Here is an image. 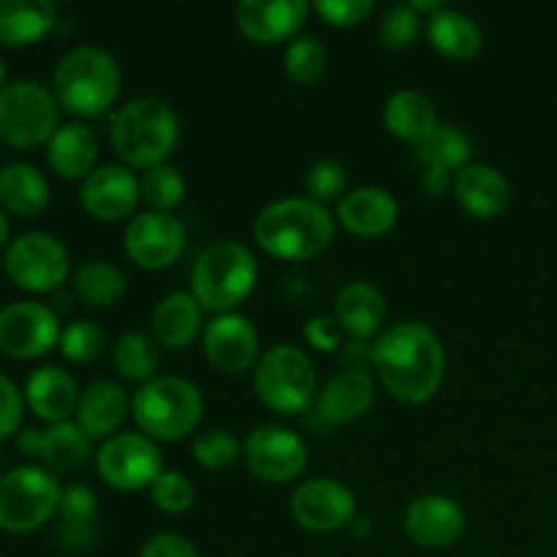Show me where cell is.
Instances as JSON below:
<instances>
[{"label": "cell", "mask_w": 557, "mask_h": 557, "mask_svg": "<svg viewBox=\"0 0 557 557\" xmlns=\"http://www.w3.org/2000/svg\"><path fill=\"white\" fill-rule=\"evenodd\" d=\"M60 128V103L47 85L14 79L0 90V139L11 147H38Z\"/></svg>", "instance_id": "obj_8"}, {"label": "cell", "mask_w": 557, "mask_h": 557, "mask_svg": "<svg viewBox=\"0 0 557 557\" xmlns=\"http://www.w3.org/2000/svg\"><path fill=\"white\" fill-rule=\"evenodd\" d=\"M98 476L114 490L136 493L150 490L152 482L163 473V457L158 441L145 433H117L101 444L96 451Z\"/></svg>", "instance_id": "obj_11"}, {"label": "cell", "mask_w": 557, "mask_h": 557, "mask_svg": "<svg viewBox=\"0 0 557 557\" xmlns=\"http://www.w3.org/2000/svg\"><path fill=\"white\" fill-rule=\"evenodd\" d=\"M79 386H76L74 375L65 373L58 364H44L36 368L25 381V400L33 408L36 417L44 422L58 424L69 422L71 413H76L79 406Z\"/></svg>", "instance_id": "obj_25"}, {"label": "cell", "mask_w": 557, "mask_h": 557, "mask_svg": "<svg viewBox=\"0 0 557 557\" xmlns=\"http://www.w3.org/2000/svg\"><path fill=\"white\" fill-rule=\"evenodd\" d=\"M424 16L411 3H395L384 11L379 22V38L386 49L406 52L422 36Z\"/></svg>", "instance_id": "obj_40"}, {"label": "cell", "mask_w": 557, "mask_h": 557, "mask_svg": "<svg viewBox=\"0 0 557 557\" xmlns=\"http://www.w3.org/2000/svg\"><path fill=\"white\" fill-rule=\"evenodd\" d=\"M308 0H239L234 5V20L239 33L253 44L294 41L308 20Z\"/></svg>", "instance_id": "obj_19"}, {"label": "cell", "mask_w": 557, "mask_h": 557, "mask_svg": "<svg viewBox=\"0 0 557 557\" xmlns=\"http://www.w3.org/2000/svg\"><path fill=\"white\" fill-rule=\"evenodd\" d=\"M63 487L41 466H16L0 476V528L30 533L58 515Z\"/></svg>", "instance_id": "obj_9"}, {"label": "cell", "mask_w": 557, "mask_h": 557, "mask_svg": "<svg viewBox=\"0 0 557 557\" xmlns=\"http://www.w3.org/2000/svg\"><path fill=\"white\" fill-rule=\"evenodd\" d=\"M341 359L346 370H368V364H373V346L368 341L343 343Z\"/></svg>", "instance_id": "obj_49"}, {"label": "cell", "mask_w": 557, "mask_h": 557, "mask_svg": "<svg viewBox=\"0 0 557 557\" xmlns=\"http://www.w3.org/2000/svg\"><path fill=\"white\" fill-rule=\"evenodd\" d=\"M384 125L397 139L411 141L417 147L419 141H424L438 128L441 120L438 112H435L433 98L424 96L422 90H413V87H403V90H395L386 98Z\"/></svg>", "instance_id": "obj_27"}, {"label": "cell", "mask_w": 557, "mask_h": 557, "mask_svg": "<svg viewBox=\"0 0 557 557\" xmlns=\"http://www.w3.org/2000/svg\"><path fill=\"white\" fill-rule=\"evenodd\" d=\"M424 27H428V38L435 52L449 60H471L482 49V27L473 16H468L460 9L446 5L438 14L428 16Z\"/></svg>", "instance_id": "obj_29"}, {"label": "cell", "mask_w": 557, "mask_h": 557, "mask_svg": "<svg viewBox=\"0 0 557 557\" xmlns=\"http://www.w3.org/2000/svg\"><path fill=\"white\" fill-rule=\"evenodd\" d=\"M47 161L60 177L85 180L96 169L98 139L85 123H63L47 141Z\"/></svg>", "instance_id": "obj_28"}, {"label": "cell", "mask_w": 557, "mask_h": 557, "mask_svg": "<svg viewBox=\"0 0 557 557\" xmlns=\"http://www.w3.org/2000/svg\"><path fill=\"white\" fill-rule=\"evenodd\" d=\"M253 239L272 259L310 261L335 239V218L313 199H277L256 215Z\"/></svg>", "instance_id": "obj_2"}, {"label": "cell", "mask_w": 557, "mask_h": 557, "mask_svg": "<svg viewBox=\"0 0 557 557\" xmlns=\"http://www.w3.org/2000/svg\"><path fill=\"white\" fill-rule=\"evenodd\" d=\"M141 188V201L150 205V210L158 212H172L188 196V180L180 172L174 163H158V166L147 169L139 177Z\"/></svg>", "instance_id": "obj_37"}, {"label": "cell", "mask_w": 557, "mask_h": 557, "mask_svg": "<svg viewBox=\"0 0 557 557\" xmlns=\"http://www.w3.org/2000/svg\"><path fill=\"white\" fill-rule=\"evenodd\" d=\"M348 528L354 531V536H370V531H373L370 520H364V517H354V522Z\"/></svg>", "instance_id": "obj_52"}, {"label": "cell", "mask_w": 557, "mask_h": 557, "mask_svg": "<svg viewBox=\"0 0 557 557\" xmlns=\"http://www.w3.org/2000/svg\"><path fill=\"white\" fill-rule=\"evenodd\" d=\"M348 169L335 158H319L310 163L308 174H305V190L308 199L319 201L326 207V201H341L348 194Z\"/></svg>", "instance_id": "obj_41"}, {"label": "cell", "mask_w": 557, "mask_h": 557, "mask_svg": "<svg viewBox=\"0 0 557 557\" xmlns=\"http://www.w3.org/2000/svg\"><path fill=\"white\" fill-rule=\"evenodd\" d=\"M259 277V261L253 250L234 239L212 243L196 256L190 270V294L201 310L210 313H232L237 305L250 297Z\"/></svg>", "instance_id": "obj_5"}, {"label": "cell", "mask_w": 557, "mask_h": 557, "mask_svg": "<svg viewBox=\"0 0 557 557\" xmlns=\"http://www.w3.org/2000/svg\"><path fill=\"white\" fill-rule=\"evenodd\" d=\"M243 455V446L228 430H207L194 438V457L207 471H226Z\"/></svg>", "instance_id": "obj_42"}, {"label": "cell", "mask_w": 557, "mask_h": 557, "mask_svg": "<svg viewBox=\"0 0 557 557\" xmlns=\"http://www.w3.org/2000/svg\"><path fill=\"white\" fill-rule=\"evenodd\" d=\"M3 473H5V471H3V457H0V476H3Z\"/></svg>", "instance_id": "obj_55"}, {"label": "cell", "mask_w": 557, "mask_h": 557, "mask_svg": "<svg viewBox=\"0 0 557 557\" xmlns=\"http://www.w3.org/2000/svg\"><path fill=\"white\" fill-rule=\"evenodd\" d=\"M386 297L375 283L351 281L337 292L335 319L351 341H370L384 332Z\"/></svg>", "instance_id": "obj_23"}, {"label": "cell", "mask_w": 557, "mask_h": 557, "mask_svg": "<svg viewBox=\"0 0 557 557\" xmlns=\"http://www.w3.org/2000/svg\"><path fill=\"white\" fill-rule=\"evenodd\" d=\"M455 196L473 218H495L509 207L511 183L500 169L471 161L455 174Z\"/></svg>", "instance_id": "obj_24"}, {"label": "cell", "mask_w": 557, "mask_h": 557, "mask_svg": "<svg viewBox=\"0 0 557 557\" xmlns=\"http://www.w3.org/2000/svg\"><path fill=\"white\" fill-rule=\"evenodd\" d=\"M58 346H60V351H63L65 359L87 364V362H96V359H101L103 354H107L109 337H107V332H103L101 324L79 319V321H71V324L60 332Z\"/></svg>", "instance_id": "obj_39"}, {"label": "cell", "mask_w": 557, "mask_h": 557, "mask_svg": "<svg viewBox=\"0 0 557 557\" xmlns=\"http://www.w3.org/2000/svg\"><path fill=\"white\" fill-rule=\"evenodd\" d=\"M58 22L52 0H0V44L25 47L47 36Z\"/></svg>", "instance_id": "obj_30"}, {"label": "cell", "mask_w": 557, "mask_h": 557, "mask_svg": "<svg viewBox=\"0 0 557 557\" xmlns=\"http://www.w3.org/2000/svg\"><path fill=\"white\" fill-rule=\"evenodd\" d=\"M90 435L79 428L76 422H58L49 424L41 433V449L38 457L44 466L52 471H76L85 466L92 455Z\"/></svg>", "instance_id": "obj_33"}, {"label": "cell", "mask_w": 557, "mask_h": 557, "mask_svg": "<svg viewBox=\"0 0 557 557\" xmlns=\"http://www.w3.org/2000/svg\"><path fill=\"white\" fill-rule=\"evenodd\" d=\"M243 460L259 482L292 484L308 468V446L283 424H259L243 444Z\"/></svg>", "instance_id": "obj_12"}, {"label": "cell", "mask_w": 557, "mask_h": 557, "mask_svg": "<svg viewBox=\"0 0 557 557\" xmlns=\"http://www.w3.org/2000/svg\"><path fill=\"white\" fill-rule=\"evenodd\" d=\"M422 188L428 196H446L455 188V172L444 166H424L422 169Z\"/></svg>", "instance_id": "obj_48"}, {"label": "cell", "mask_w": 557, "mask_h": 557, "mask_svg": "<svg viewBox=\"0 0 557 557\" xmlns=\"http://www.w3.org/2000/svg\"><path fill=\"white\" fill-rule=\"evenodd\" d=\"M326 65H330V54H326L324 41L313 33H299L283 52V69H286L288 79H294L297 85L319 82L326 74Z\"/></svg>", "instance_id": "obj_38"}, {"label": "cell", "mask_w": 557, "mask_h": 557, "mask_svg": "<svg viewBox=\"0 0 557 557\" xmlns=\"http://www.w3.org/2000/svg\"><path fill=\"white\" fill-rule=\"evenodd\" d=\"M343 326L337 324L335 315H310L305 321V341L315 348V351H341L343 348Z\"/></svg>", "instance_id": "obj_45"}, {"label": "cell", "mask_w": 557, "mask_h": 557, "mask_svg": "<svg viewBox=\"0 0 557 557\" xmlns=\"http://www.w3.org/2000/svg\"><path fill=\"white\" fill-rule=\"evenodd\" d=\"M375 403V381L368 370H341L315 395V413L324 424L337 428L362 419Z\"/></svg>", "instance_id": "obj_20"}, {"label": "cell", "mask_w": 557, "mask_h": 557, "mask_svg": "<svg viewBox=\"0 0 557 557\" xmlns=\"http://www.w3.org/2000/svg\"><path fill=\"white\" fill-rule=\"evenodd\" d=\"M207 362L221 373H245L259 362V332L250 324L248 315L221 313L205 326L201 335Z\"/></svg>", "instance_id": "obj_18"}, {"label": "cell", "mask_w": 557, "mask_h": 557, "mask_svg": "<svg viewBox=\"0 0 557 557\" xmlns=\"http://www.w3.org/2000/svg\"><path fill=\"white\" fill-rule=\"evenodd\" d=\"M22 408H25L22 392L9 375L0 373V441L16 433L22 422Z\"/></svg>", "instance_id": "obj_46"}, {"label": "cell", "mask_w": 557, "mask_h": 557, "mask_svg": "<svg viewBox=\"0 0 557 557\" xmlns=\"http://www.w3.org/2000/svg\"><path fill=\"white\" fill-rule=\"evenodd\" d=\"M5 239H9V218H5L3 207H0V248L5 245Z\"/></svg>", "instance_id": "obj_53"}, {"label": "cell", "mask_w": 557, "mask_h": 557, "mask_svg": "<svg viewBox=\"0 0 557 557\" xmlns=\"http://www.w3.org/2000/svg\"><path fill=\"white\" fill-rule=\"evenodd\" d=\"M16 446H20L22 451H33V455H38V449H41V430L25 428L20 435H16Z\"/></svg>", "instance_id": "obj_50"}, {"label": "cell", "mask_w": 557, "mask_h": 557, "mask_svg": "<svg viewBox=\"0 0 557 557\" xmlns=\"http://www.w3.org/2000/svg\"><path fill=\"white\" fill-rule=\"evenodd\" d=\"M292 517L308 533H335L354 522L357 498L337 479L315 476L292 493Z\"/></svg>", "instance_id": "obj_14"}, {"label": "cell", "mask_w": 557, "mask_h": 557, "mask_svg": "<svg viewBox=\"0 0 557 557\" xmlns=\"http://www.w3.org/2000/svg\"><path fill=\"white\" fill-rule=\"evenodd\" d=\"M180 141V117L163 98L139 96L123 103L112 120V150L128 169L166 163Z\"/></svg>", "instance_id": "obj_3"}, {"label": "cell", "mask_w": 557, "mask_h": 557, "mask_svg": "<svg viewBox=\"0 0 557 557\" xmlns=\"http://www.w3.org/2000/svg\"><path fill=\"white\" fill-rule=\"evenodd\" d=\"M139 433L152 441H183L194 433L205 413V397L194 381L183 375H156L131 397Z\"/></svg>", "instance_id": "obj_6"}, {"label": "cell", "mask_w": 557, "mask_h": 557, "mask_svg": "<svg viewBox=\"0 0 557 557\" xmlns=\"http://www.w3.org/2000/svg\"><path fill=\"white\" fill-rule=\"evenodd\" d=\"M468 517L460 500L428 493L413 498L403 515V531L422 549H449L466 536Z\"/></svg>", "instance_id": "obj_16"}, {"label": "cell", "mask_w": 557, "mask_h": 557, "mask_svg": "<svg viewBox=\"0 0 557 557\" xmlns=\"http://www.w3.org/2000/svg\"><path fill=\"white\" fill-rule=\"evenodd\" d=\"M123 71L112 52L101 47H74L58 60L52 74V92L63 109L76 117H98L120 96Z\"/></svg>", "instance_id": "obj_4"}, {"label": "cell", "mask_w": 557, "mask_h": 557, "mask_svg": "<svg viewBox=\"0 0 557 557\" xmlns=\"http://www.w3.org/2000/svg\"><path fill=\"white\" fill-rule=\"evenodd\" d=\"M58 517L60 542L69 549H87L96 536L98 495L87 484H69L60 495Z\"/></svg>", "instance_id": "obj_32"}, {"label": "cell", "mask_w": 557, "mask_h": 557, "mask_svg": "<svg viewBox=\"0 0 557 557\" xmlns=\"http://www.w3.org/2000/svg\"><path fill=\"white\" fill-rule=\"evenodd\" d=\"M315 14L332 27H357L375 11L373 0H315Z\"/></svg>", "instance_id": "obj_44"}, {"label": "cell", "mask_w": 557, "mask_h": 557, "mask_svg": "<svg viewBox=\"0 0 557 557\" xmlns=\"http://www.w3.org/2000/svg\"><path fill=\"white\" fill-rule=\"evenodd\" d=\"M3 270L25 292H58L71 272L65 245L47 232H25L9 243Z\"/></svg>", "instance_id": "obj_10"}, {"label": "cell", "mask_w": 557, "mask_h": 557, "mask_svg": "<svg viewBox=\"0 0 557 557\" xmlns=\"http://www.w3.org/2000/svg\"><path fill=\"white\" fill-rule=\"evenodd\" d=\"M373 370L384 389L406 406H422L444 384L446 351L424 321H400L373 343Z\"/></svg>", "instance_id": "obj_1"}, {"label": "cell", "mask_w": 557, "mask_h": 557, "mask_svg": "<svg viewBox=\"0 0 557 557\" xmlns=\"http://www.w3.org/2000/svg\"><path fill=\"white\" fill-rule=\"evenodd\" d=\"M125 275L112 261L92 259L74 272V292L90 308H114L125 297Z\"/></svg>", "instance_id": "obj_36"}, {"label": "cell", "mask_w": 557, "mask_h": 557, "mask_svg": "<svg viewBox=\"0 0 557 557\" xmlns=\"http://www.w3.org/2000/svg\"><path fill=\"white\" fill-rule=\"evenodd\" d=\"M123 248L128 259L141 270H166L183 256L185 226L172 212L145 210L125 226Z\"/></svg>", "instance_id": "obj_13"}, {"label": "cell", "mask_w": 557, "mask_h": 557, "mask_svg": "<svg viewBox=\"0 0 557 557\" xmlns=\"http://www.w3.org/2000/svg\"><path fill=\"white\" fill-rule=\"evenodd\" d=\"M112 362L120 379L131 384H147L161 368V346L145 332H125L112 346Z\"/></svg>", "instance_id": "obj_35"}, {"label": "cell", "mask_w": 557, "mask_h": 557, "mask_svg": "<svg viewBox=\"0 0 557 557\" xmlns=\"http://www.w3.org/2000/svg\"><path fill=\"white\" fill-rule=\"evenodd\" d=\"M411 5H413V9H417L422 16H424V14L433 16V14H438L441 9H446L444 0H411Z\"/></svg>", "instance_id": "obj_51"}, {"label": "cell", "mask_w": 557, "mask_h": 557, "mask_svg": "<svg viewBox=\"0 0 557 557\" xmlns=\"http://www.w3.org/2000/svg\"><path fill=\"white\" fill-rule=\"evenodd\" d=\"M139 557H199V553L180 533H158V536L147 539Z\"/></svg>", "instance_id": "obj_47"}, {"label": "cell", "mask_w": 557, "mask_h": 557, "mask_svg": "<svg viewBox=\"0 0 557 557\" xmlns=\"http://www.w3.org/2000/svg\"><path fill=\"white\" fill-rule=\"evenodd\" d=\"M201 305L190 292H172L156 305L150 315L152 341L169 351H183L201 330Z\"/></svg>", "instance_id": "obj_26"}, {"label": "cell", "mask_w": 557, "mask_h": 557, "mask_svg": "<svg viewBox=\"0 0 557 557\" xmlns=\"http://www.w3.org/2000/svg\"><path fill=\"white\" fill-rule=\"evenodd\" d=\"M131 400L128 392L123 389V384L109 379H98L92 384L85 386V392L79 395V406H76V424L96 438H112V435L123 433V424L128 419Z\"/></svg>", "instance_id": "obj_22"}, {"label": "cell", "mask_w": 557, "mask_h": 557, "mask_svg": "<svg viewBox=\"0 0 557 557\" xmlns=\"http://www.w3.org/2000/svg\"><path fill=\"white\" fill-rule=\"evenodd\" d=\"M473 141L462 125L441 123L433 134L413 147V156L422 166H444L449 172H460L471 163Z\"/></svg>", "instance_id": "obj_34"}, {"label": "cell", "mask_w": 557, "mask_h": 557, "mask_svg": "<svg viewBox=\"0 0 557 557\" xmlns=\"http://www.w3.org/2000/svg\"><path fill=\"white\" fill-rule=\"evenodd\" d=\"M60 332L58 313L33 299H20L0 310V348L9 357H41L60 341Z\"/></svg>", "instance_id": "obj_15"}, {"label": "cell", "mask_w": 557, "mask_h": 557, "mask_svg": "<svg viewBox=\"0 0 557 557\" xmlns=\"http://www.w3.org/2000/svg\"><path fill=\"white\" fill-rule=\"evenodd\" d=\"M256 397L270 411L302 413L319 395V379L308 354L294 343L267 348L253 368Z\"/></svg>", "instance_id": "obj_7"}, {"label": "cell", "mask_w": 557, "mask_h": 557, "mask_svg": "<svg viewBox=\"0 0 557 557\" xmlns=\"http://www.w3.org/2000/svg\"><path fill=\"white\" fill-rule=\"evenodd\" d=\"M397 218H400V205L381 185H359L337 201V223L354 237H381L395 226Z\"/></svg>", "instance_id": "obj_21"}, {"label": "cell", "mask_w": 557, "mask_h": 557, "mask_svg": "<svg viewBox=\"0 0 557 557\" xmlns=\"http://www.w3.org/2000/svg\"><path fill=\"white\" fill-rule=\"evenodd\" d=\"M150 498L166 515H185L196 504V487L183 471H163L152 482Z\"/></svg>", "instance_id": "obj_43"}, {"label": "cell", "mask_w": 557, "mask_h": 557, "mask_svg": "<svg viewBox=\"0 0 557 557\" xmlns=\"http://www.w3.org/2000/svg\"><path fill=\"white\" fill-rule=\"evenodd\" d=\"M5 85H9V82H5V65H3V60H0V90H3Z\"/></svg>", "instance_id": "obj_54"}, {"label": "cell", "mask_w": 557, "mask_h": 557, "mask_svg": "<svg viewBox=\"0 0 557 557\" xmlns=\"http://www.w3.org/2000/svg\"><path fill=\"white\" fill-rule=\"evenodd\" d=\"M0 205L14 215H38L49 205L47 177L33 163H5L0 166Z\"/></svg>", "instance_id": "obj_31"}, {"label": "cell", "mask_w": 557, "mask_h": 557, "mask_svg": "<svg viewBox=\"0 0 557 557\" xmlns=\"http://www.w3.org/2000/svg\"><path fill=\"white\" fill-rule=\"evenodd\" d=\"M79 201L96 221H123L141 201L139 177L123 163H103L82 180Z\"/></svg>", "instance_id": "obj_17"}]
</instances>
